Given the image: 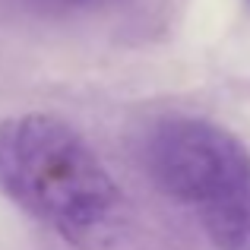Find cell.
<instances>
[{
	"mask_svg": "<svg viewBox=\"0 0 250 250\" xmlns=\"http://www.w3.org/2000/svg\"><path fill=\"white\" fill-rule=\"evenodd\" d=\"M32 3H35L38 10H44V13H57V16H63V13L98 10V6L111 3V0H32Z\"/></svg>",
	"mask_w": 250,
	"mask_h": 250,
	"instance_id": "3957f363",
	"label": "cell"
},
{
	"mask_svg": "<svg viewBox=\"0 0 250 250\" xmlns=\"http://www.w3.org/2000/svg\"><path fill=\"white\" fill-rule=\"evenodd\" d=\"M0 193L67 244L104 247L124 225V193L76 127L51 114L0 124Z\"/></svg>",
	"mask_w": 250,
	"mask_h": 250,
	"instance_id": "6da1fadb",
	"label": "cell"
},
{
	"mask_svg": "<svg viewBox=\"0 0 250 250\" xmlns=\"http://www.w3.org/2000/svg\"><path fill=\"white\" fill-rule=\"evenodd\" d=\"M152 184L184 206L215 250H250V149L193 114L155 117L140 140Z\"/></svg>",
	"mask_w": 250,
	"mask_h": 250,
	"instance_id": "7a4b0ae2",
	"label": "cell"
}]
</instances>
